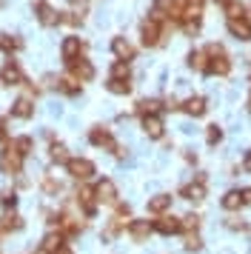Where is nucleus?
Masks as SVG:
<instances>
[{
	"label": "nucleus",
	"mask_w": 251,
	"mask_h": 254,
	"mask_svg": "<svg viewBox=\"0 0 251 254\" xmlns=\"http://www.w3.org/2000/svg\"><path fill=\"white\" fill-rule=\"evenodd\" d=\"M205 58H208V66H205V74H217V77H226L228 71H231V60H228L226 49L220 46V43H208L203 49Z\"/></svg>",
	"instance_id": "f257e3e1"
},
{
	"label": "nucleus",
	"mask_w": 251,
	"mask_h": 254,
	"mask_svg": "<svg viewBox=\"0 0 251 254\" xmlns=\"http://www.w3.org/2000/svg\"><path fill=\"white\" fill-rule=\"evenodd\" d=\"M89 140H91V146H97V149H106V151H114L117 157H123L126 151L117 146V140L112 137V131L109 128H103V126H94L89 131Z\"/></svg>",
	"instance_id": "f03ea898"
},
{
	"label": "nucleus",
	"mask_w": 251,
	"mask_h": 254,
	"mask_svg": "<svg viewBox=\"0 0 251 254\" xmlns=\"http://www.w3.org/2000/svg\"><path fill=\"white\" fill-rule=\"evenodd\" d=\"M66 172H68V177H71V180L86 183V180H91V177H94V163H91L89 157H68Z\"/></svg>",
	"instance_id": "7ed1b4c3"
},
{
	"label": "nucleus",
	"mask_w": 251,
	"mask_h": 254,
	"mask_svg": "<svg viewBox=\"0 0 251 254\" xmlns=\"http://www.w3.org/2000/svg\"><path fill=\"white\" fill-rule=\"evenodd\" d=\"M23 160H26V157H23L20 151L14 149V146H6V149L0 151V172L3 174H9V177H14V174H20V169H23Z\"/></svg>",
	"instance_id": "20e7f679"
},
{
	"label": "nucleus",
	"mask_w": 251,
	"mask_h": 254,
	"mask_svg": "<svg viewBox=\"0 0 251 254\" xmlns=\"http://www.w3.org/2000/svg\"><path fill=\"white\" fill-rule=\"evenodd\" d=\"M140 40H143V46H146V49L160 46V43H163V23H157V20L146 17V20H143V26H140Z\"/></svg>",
	"instance_id": "39448f33"
},
{
	"label": "nucleus",
	"mask_w": 251,
	"mask_h": 254,
	"mask_svg": "<svg viewBox=\"0 0 251 254\" xmlns=\"http://www.w3.org/2000/svg\"><path fill=\"white\" fill-rule=\"evenodd\" d=\"M203 6H205V0H183V6H180V26L183 23H197V26H200V20H203Z\"/></svg>",
	"instance_id": "423d86ee"
},
{
	"label": "nucleus",
	"mask_w": 251,
	"mask_h": 254,
	"mask_svg": "<svg viewBox=\"0 0 251 254\" xmlns=\"http://www.w3.org/2000/svg\"><path fill=\"white\" fill-rule=\"evenodd\" d=\"M180 197H183V200H188V203H200V200H205V174H197V180H194V183L183 186Z\"/></svg>",
	"instance_id": "0eeeda50"
},
{
	"label": "nucleus",
	"mask_w": 251,
	"mask_h": 254,
	"mask_svg": "<svg viewBox=\"0 0 251 254\" xmlns=\"http://www.w3.org/2000/svg\"><path fill=\"white\" fill-rule=\"evenodd\" d=\"M68 71H71V77H77L80 83H89L91 77H94V66H91L86 58H74V60H68L66 63Z\"/></svg>",
	"instance_id": "6e6552de"
},
{
	"label": "nucleus",
	"mask_w": 251,
	"mask_h": 254,
	"mask_svg": "<svg viewBox=\"0 0 251 254\" xmlns=\"http://www.w3.org/2000/svg\"><path fill=\"white\" fill-rule=\"evenodd\" d=\"M23 83H29V80L23 77L20 66H17L14 60H9V63L0 69V86H23Z\"/></svg>",
	"instance_id": "1a4fd4ad"
},
{
	"label": "nucleus",
	"mask_w": 251,
	"mask_h": 254,
	"mask_svg": "<svg viewBox=\"0 0 251 254\" xmlns=\"http://www.w3.org/2000/svg\"><path fill=\"white\" fill-rule=\"evenodd\" d=\"M94 194H97V203L114 206V203H117V186H114V180H109V177H103L100 183L94 186Z\"/></svg>",
	"instance_id": "9d476101"
},
{
	"label": "nucleus",
	"mask_w": 251,
	"mask_h": 254,
	"mask_svg": "<svg viewBox=\"0 0 251 254\" xmlns=\"http://www.w3.org/2000/svg\"><path fill=\"white\" fill-rule=\"evenodd\" d=\"M151 223H154V231H157V234H166V237L180 234V231H183V223L177 217H171V214H160V217L151 220Z\"/></svg>",
	"instance_id": "9b49d317"
},
{
	"label": "nucleus",
	"mask_w": 251,
	"mask_h": 254,
	"mask_svg": "<svg viewBox=\"0 0 251 254\" xmlns=\"http://www.w3.org/2000/svg\"><path fill=\"white\" fill-rule=\"evenodd\" d=\"M46 80H49V86L57 89L60 94H80V89H83V83H80L77 77H46Z\"/></svg>",
	"instance_id": "f8f14e48"
},
{
	"label": "nucleus",
	"mask_w": 251,
	"mask_h": 254,
	"mask_svg": "<svg viewBox=\"0 0 251 254\" xmlns=\"http://www.w3.org/2000/svg\"><path fill=\"white\" fill-rule=\"evenodd\" d=\"M151 231H154V223H148V220H131L128 223V237L134 243H146Z\"/></svg>",
	"instance_id": "ddd939ff"
},
{
	"label": "nucleus",
	"mask_w": 251,
	"mask_h": 254,
	"mask_svg": "<svg viewBox=\"0 0 251 254\" xmlns=\"http://www.w3.org/2000/svg\"><path fill=\"white\" fill-rule=\"evenodd\" d=\"M83 52H86V43L80 40V37H66L63 40V46H60V55H63V60H74V58H83Z\"/></svg>",
	"instance_id": "4468645a"
},
{
	"label": "nucleus",
	"mask_w": 251,
	"mask_h": 254,
	"mask_svg": "<svg viewBox=\"0 0 251 254\" xmlns=\"http://www.w3.org/2000/svg\"><path fill=\"white\" fill-rule=\"evenodd\" d=\"M63 243H66V234L57 229V231H49L40 243V254H55L57 249H63Z\"/></svg>",
	"instance_id": "2eb2a0df"
},
{
	"label": "nucleus",
	"mask_w": 251,
	"mask_h": 254,
	"mask_svg": "<svg viewBox=\"0 0 251 254\" xmlns=\"http://www.w3.org/2000/svg\"><path fill=\"white\" fill-rule=\"evenodd\" d=\"M37 20H40V26H60L63 23V14L57 9H52L49 3H43V6H37Z\"/></svg>",
	"instance_id": "dca6fc26"
},
{
	"label": "nucleus",
	"mask_w": 251,
	"mask_h": 254,
	"mask_svg": "<svg viewBox=\"0 0 251 254\" xmlns=\"http://www.w3.org/2000/svg\"><path fill=\"white\" fill-rule=\"evenodd\" d=\"M180 109L186 112L188 117H203L205 115V97H200V94H194V97H188V100H183L180 103Z\"/></svg>",
	"instance_id": "f3484780"
},
{
	"label": "nucleus",
	"mask_w": 251,
	"mask_h": 254,
	"mask_svg": "<svg viewBox=\"0 0 251 254\" xmlns=\"http://www.w3.org/2000/svg\"><path fill=\"white\" fill-rule=\"evenodd\" d=\"M77 203L83 206V211H86V214L91 217V214L97 211V194H94V189H89V186H83V189L77 191Z\"/></svg>",
	"instance_id": "a211bd4d"
},
{
	"label": "nucleus",
	"mask_w": 251,
	"mask_h": 254,
	"mask_svg": "<svg viewBox=\"0 0 251 254\" xmlns=\"http://www.w3.org/2000/svg\"><path fill=\"white\" fill-rule=\"evenodd\" d=\"M32 115H34L32 97H17V100L11 103V117H17V120H29Z\"/></svg>",
	"instance_id": "6ab92c4d"
},
{
	"label": "nucleus",
	"mask_w": 251,
	"mask_h": 254,
	"mask_svg": "<svg viewBox=\"0 0 251 254\" xmlns=\"http://www.w3.org/2000/svg\"><path fill=\"white\" fill-rule=\"evenodd\" d=\"M226 29L237 40H251V26L246 23V17H234V20H226Z\"/></svg>",
	"instance_id": "aec40b11"
},
{
	"label": "nucleus",
	"mask_w": 251,
	"mask_h": 254,
	"mask_svg": "<svg viewBox=\"0 0 251 254\" xmlns=\"http://www.w3.org/2000/svg\"><path fill=\"white\" fill-rule=\"evenodd\" d=\"M140 120H143V131L151 140L163 137V120H160V115H146V117H140Z\"/></svg>",
	"instance_id": "412c9836"
},
{
	"label": "nucleus",
	"mask_w": 251,
	"mask_h": 254,
	"mask_svg": "<svg viewBox=\"0 0 251 254\" xmlns=\"http://www.w3.org/2000/svg\"><path fill=\"white\" fill-rule=\"evenodd\" d=\"M112 52L120 60H126V63H128V60H134V46H131L126 37H114V40H112Z\"/></svg>",
	"instance_id": "4be33fe9"
},
{
	"label": "nucleus",
	"mask_w": 251,
	"mask_h": 254,
	"mask_svg": "<svg viewBox=\"0 0 251 254\" xmlns=\"http://www.w3.org/2000/svg\"><path fill=\"white\" fill-rule=\"evenodd\" d=\"M220 206L226 208V211H237L240 206H246V200H243V191H237V189L226 191V194H223V200H220Z\"/></svg>",
	"instance_id": "5701e85b"
},
{
	"label": "nucleus",
	"mask_w": 251,
	"mask_h": 254,
	"mask_svg": "<svg viewBox=\"0 0 251 254\" xmlns=\"http://www.w3.org/2000/svg\"><path fill=\"white\" fill-rule=\"evenodd\" d=\"M171 208V194H154L148 200V214H166Z\"/></svg>",
	"instance_id": "b1692460"
},
{
	"label": "nucleus",
	"mask_w": 251,
	"mask_h": 254,
	"mask_svg": "<svg viewBox=\"0 0 251 254\" xmlns=\"http://www.w3.org/2000/svg\"><path fill=\"white\" fill-rule=\"evenodd\" d=\"M163 109H166V103H163V100H140V103H137V115H140V117L160 115Z\"/></svg>",
	"instance_id": "393cba45"
},
{
	"label": "nucleus",
	"mask_w": 251,
	"mask_h": 254,
	"mask_svg": "<svg viewBox=\"0 0 251 254\" xmlns=\"http://www.w3.org/2000/svg\"><path fill=\"white\" fill-rule=\"evenodd\" d=\"M0 49H3L6 55H14V52H20V49H23V43H20V37L0 35Z\"/></svg>",
	"instance_id": "a878e982"
},
{
	"label": "nucleus",
	"mask_w": 251,
	"mask_h": 254,
	"mask_svg": "<svg viewBox=\"0 0 251 254\" xmlns=\"http://www.w3.org/2000/svg\"><path fill=\"white\" fill-rule=\"evenodd\" d=\"M188 66L197 71H205V66H208V58H205V52L203 49H194L191 55H188Z\"/></svg>",
	"instance_id": "bb28decb"
},
{
	"label": "nucleus",
	"mask_w": 251,
	"mask_h": 254,
	"mask_svg": "<svg viewBox=\"0 0 251 254\" xmlns=\"http://www.w3.org/2000/svg\"><path fill=\"white\" fill-rule=\"evenodd\" d=\"M106 89H109L112 94H128V92H131V80H117V77H109Z\"/></svg>",
	"instance_id": "cd10ccee"
},
{
	"label": "nucleus",
	"mask_w": 251,
	"mask_h": 254,
	"mask_svg": "<svg viewBox=\"0 0 251 254\" xmlns=\"http://www.w3.org/2000/svg\"><path fill=\"white\" fill-rule=\"evenodd\" d=\"M11 146H14V149L20 151L23 157H29V151L34 149V140L29 137V134H23V137H14V140H11Z\"/></svg>",
	"instance_id": "c85d7f7f"
},
{
	"label": "nucleus",
	"mask_w": 251,
	"mask_h": 254,
	"mask_svg": "<svg viewBox=\"0 0 251 254\" xmlns=\"http://www.w3.org/2000/svg\"><path fill=\"white\" fill-rule=\"evenodd\" d=\"M223 9H226L228 20H234V17H246V6H243V3H237V0H228Z\"/></svg>",
	"instance_id": "c756f323"
},
{
	"label": "nucleus",
	"mask_w": 251,
	"mask_h": 254,
	"mask_svg": "<svg viewBox=\"0 0 251 254\" xmlns=\"http://www.w3.org/2000/svg\"><path fill=\"white\" fill-rule=\"evenodd\" d=\"M112 77H117V80H131V69H128L126 60H117L112 66Z\"/></svg>",
	"instance_id": "7c9ffc66"
},
{
	"label": "nucleus",
	"mask_w": 251,
	"mask_h": 254,
	"mask_svg": "<svg viewBox=\"0 0 251 254\" xmlns=\"http://www.w3.org/2000/svg\"><path fill=\"white\" fill-rule=\"evenodd\" d=\"M49 157H52L55 163H63V166H66V163H68L66 146H63V143H52V149H49Z\"/></svg>",
	"instance_id": "2f4dec72"
},
{
	"label": "nucleus",
	"mask_w": 251,
	"mask_h": 254,
	"mask_svg": "<svg viewBox=\"0 0 251 254\" xmlns=\"http://www.w3.org/2000/svg\"><path fill=\"white\" fill-rule=\"evenodd\" d=\"M20 229H23V220L17 214H9V217H3V223H0V231H20Z\"/></svg>",
	"instance_id": "473e14b6"
},
{
	"label": "nucleus",
	"mask_w": 251,
	"mask_h": 254,
	"mask_svg": "<svg viewBox=\"0 0 251 254\" xmlns=\"http://www.w3.org/2000/svg\"><path fill=\"white\" fill-rule=\"evenodd\" d=\"M220 140H223V128L217 126V123H211V126L205 128V143H208V146H217Z\"/></svg>",
	"instance_id": "72a5a7b5"
},
{
	"label": "nucleus",
	"mask_w": 251,
	"mask_h": 254,
	"mask_svg": "<svg viewBox=\"0 0 251 254\" xmlns=\"http://www.w3.org/2000/svg\"><path fill=\"white\" fill-rule=\"evenodd\" d=\"M203 249V240L197 237V231H188L186 234V252H200Z\"/></svg>",
	"instance_id": "f704fd0d"
},
{
	"label": "nucleus",
	"mask_w": 251,
	"mask_h": 254,
	"mask_svg": "<svg viewBox=\"0 0 251 254\" xmlns=\"http://www.w3.org/2000/svg\"><path fill=\"white\" fill-rule=\"evenodd\" d=\"M180 223H183V231H197L200 229V217H197V214H186Z\"/></svg>",
	"instance_id": "c9c22d12"
},
{
	"label": "nucleus",
	"mask_w": 251,
	"mask_h": 254,
	"mask_svg": "<svg viewBox=\"0 0 251 254\" xmlns=\"http://www.w3.org/2000/svg\"><path fill=\"white\" fill-rule=\"evenodd\" d=\"M43 191L46 194H57L60 191V183H55L52 177H43Z\"/></svg>",
	"instance_id": "e433bc0d"
},
{
	"label": "nucleus",
	"mask_w": 251,
	"mask_h": 254,
	"mask_svg": "<svg viewBox=\"0 0 251 254\" xmlns=\"http://www.w3.org/2000/svg\"><path fill=\"white\" fill-rule=\"evenodd\" d=\"M226 226H228L231 231H249V223H243V220H237V217H231Z\"/></svg>",
	"instance_id": "4c0bfd02"
},
{
	"label": "nucleus",
	"mask_w": 251,
	"mask_h": 254,
	"mask_svg": "<svg viewBox=\"0 0 251 254\" xmlns=\"http://www.w3.org/2000/svg\"><path fill=\"white\" fill-rule=\"evenodd\" d=\"M68 3H71L74 14H80V17H83V14H86V9H89V3H86V0H68Z\"/></svg>",
	"instance_id": "58836bf2"
},
{
	"label": "nucleus",
	"mask_w": 251,
	"mask_h": 254,
	"mask_svg": "<svg viewBox=\"0 0 251 254\" xmlns=\"http://www.w3.org/2000/svg\"><path fill=\"white\" fill-rule=\"evenodd\" d=\"M3 206H6V208H14V206H17V194H14V191H9V194L3 197Z\"/></svg>",
	"instance_id": "ea45409f"
},
{
	"label": "nucleus",
	"mask_w": 251,
	"mask_h": 254,
	"mask_svg": "<svg viewBox=\"0 0 251 254\" xmlns=\"http://www.w3.org/2000/svg\"><path fill=\"white\" fill-rule=\"evenodd\" d=\"M0 140H6V117H0Z\"/></svg>",
	"instance_id": "a19ab883"
},
{
	"label": "nucleus",
	"mask_w": 251,
	"mask_h": 254,
	"mask_svg": "<svg viewBox=\"0 0 251 254\" xmlns=\"http://www.w3.org/2000/svg\"><path fill=\"white\" fill-rule=\"evenodd\" d=\"M243 169H246V172L251 174V151H249V154H246V160H243Z\"/></svg>",
	"instance_id": "79ce46f5"
},
{
	"label": "nucleus",
	"mask_w": 251,
	"mask_h": 254,
	"mask_svg": "<svg viewBox=\"0 0 251 254\" xmlns=\"http://www.w3.org/2000/svg\"><path fill=\"white\" fill-rule=\"evenodd\" d=\"M243 200H246V203L251 206V189H243Z\"/></svg>",
	"instance_id": "37998d69"
},
{
	"label": "nucleus",
	"mask_w": 251,
	"mask_h": 254,
	"mask_svg": "<svg viewBox=\"0 0 251 254\" xmlns=\"http://www.w3.org/2000/svg\"><path fill=\"white\" fill-rule=\"evenodd\" d=\"M246 23L251 26V6H246Z\"/></svg>",
	"instance_id": "c03bdc74"
},
{
	"label": "nucleus",
	"mask_w": 251,
	"mask_h": 254,
	"mask_svg": "<svg viewBox=\"0 0 251 254\" xmlns=\"http://www.w3.org/2000/svg\"><path fill=\"white\" fill-rule=\"evenodd\" d=\"M55 254H71V249H68V246H63V249H57Z\"/></svg>",
	"instance_id": "a18cd8bd"
},
{
	"label": "nucleus",
	"mask_w": 251,
	"mask_h": 254,
	"mask_svg": "<svg viewBox=\"0 0 251 254\" xmlns=\"http://www.w3.org/2000/svg\"><path fill=\"white\" fill-rule=\"evenodd\" d=\"M43 3H46V0H32V6H34V9H37V6H43Z\"/></svg>",
	"instance_id": "49530a36"
},
{
	"label": "nucleus",
	"mask_w": 251,
	"mask_h": 254,
	"mask_svg": "<svg viewBox=\"0 0 251 254\" xmlns=\"http://www.w3.org/2000/svg\"><path fill=\"white\" fill-rule=\"evenodd\" d=\"M217 3H220V6H226V3H228V0H217Z\"/></svg>",
	"instance_id": "de8ad7c7"
},
{
	"label": "nucleus",
	"mask_w": 251,
	"mask_h": 254,
	"mask_svg": "<svg viewBox=\"0 0 251 254\" xmlns=\"http://www.w3.org/2000/svg\"><path fill=\"white\" fill-rule=\"evenodd\" d=\"M249 112H251V94H249Z\"/></svg>",
	"instance_id": "09e8293b"
},
{
	"label": "nucleus",
	"mask_w": 251,
	"mask_h": 254,
	"mask_svg": "<svg viewBox=\"0 0 251 254\" xmlns=\"http://www.w3.org/2000/svg\"><path fill=\"white\" fill-rule=\"evenodd\" d=\"M3 3H6V0H0V9H3Z\"/></svg>",
	"instance_id": "8fccbe9b"
}]
</instances>
